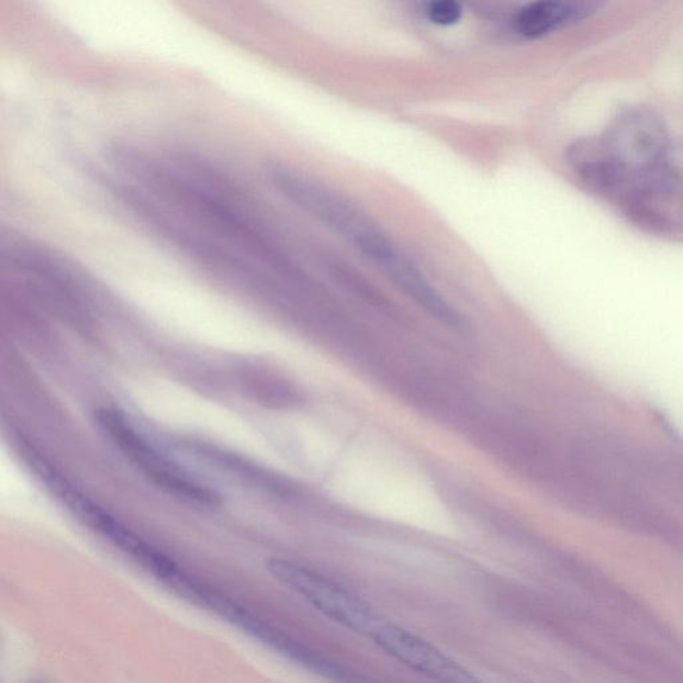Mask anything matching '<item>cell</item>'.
<instances>
[{
	"label": "cell",
	"mask_w": 683,
	"mask_h": 683,
	"mask_svg": "<svg viewBox=\"0 0 683 683\" xmlns=\"http://www.w3.org/2000/svg\"><path fill=\"white\" fill-rule=\"evenodd\" d=\"M18 455L21 456L24 466L34 474L48 494L54 496L68 513L76 517L80 524L89 527L91 531L102 537L120 549L124 555L133 558L142 568L158 575L170 563V558L146 542L138 534L130 530L120 519L111 515L109 511L91 500L83 490L61 473L42 451L21 434L14 437Z\"/></svg>",
	"instance_id": "6da1fadb"
},
{
	"label": "cell",
	"mask_w": 683,
	"mask_h": 683,
	"mask_svg": "<svg viewBox=\"0 0 683 683\" xmlns=\"http://www.w3.org/2000/svg\"><path fill=\"white\" fill-rule=\"evenodd\" d=\"M587 14L586 8L564 2H536L525 5L515 16L514 26L527 40L542 38Z\"/></svg>",
	"instance_id": "8992f818"
},
{
	"label": "cell",
	"mask_w": 683,
	"mask_h": 683,
	"mask_svg": "<svg viewBox=\"0 0 683 683\" xmlns=\"http://www.w3.org/2000/svg\"><path fill=\"white\" fill-rule=\"evenodd\" d=\"M96 424L111 444L142 471L155 486L176 499L198 506H216L220 495L195 480L189 471L161 455L157 447L130 424L121 410L103 406L96 410Z\"/></svg>",
	"instance_id": "7a4b0ae2"
},
{
	"label": "cell",
	"mask_w": 683,
	"mask_h": 683,
	"mask_svg": "<svg viewBox=\"0 0 683 683\" xmlns=\"http://www.w3.org/2000/svg\"><path fill=\"white\" fill-rule=\"evenodd\" d=\"M426 14L428 21L440 27L456 26L462 20V5L455 0H438L427 5Z\"/></svg>",
	"instance_id": "52a82bcc"
},
{
	"label": "cell",
	"mask_w": 683,
	"mask_h": 683,
	"mask_svg": "<svg viewBox=\"0 0 683 683\" xmlns=\"http://www.w3.org/2000/svg\"><path fill=\"white\" fill-rule=\"evenodd\" d=\"M372 641L394 660L438 683H486L436 646L388 620Z\"/></svg>",
	"instance_id": "5b68a950"
},
{
	"label": "cell",
	"mask_w": 683,
	"mask_h": 683,
	"mask_svg": "<svg viewBox=\"0 0 683 683\" xmlns=\"http://www.w3.org/2000/svg\"><path fill=\"white\" fill-rule=\"evenodd\" d=\"M265 172L279 194L333 229L359 253L368 251L383 237L381 227L337 192L279 164L267 166Z\"/></svg>",
	"instance_id": "3957f363"
},
{
	"label": "cell",
	"mask_w": 683,
	"mask_h": 683,
	"mask_svg": "<svg viewBox=\"0 0 683 683\" xmlns=\"http://www.w3.org/2000/svg\"><path fill=\"white\" fill-rule=\"evenodd\" d=\"M267 569L278 582L301 595L315 611L359 636L374 639L387 624V619L368 602L318 571L279 558L267 561Z\"/></svg>",
	"instance_id": "277c9868"
}]
</instances>
